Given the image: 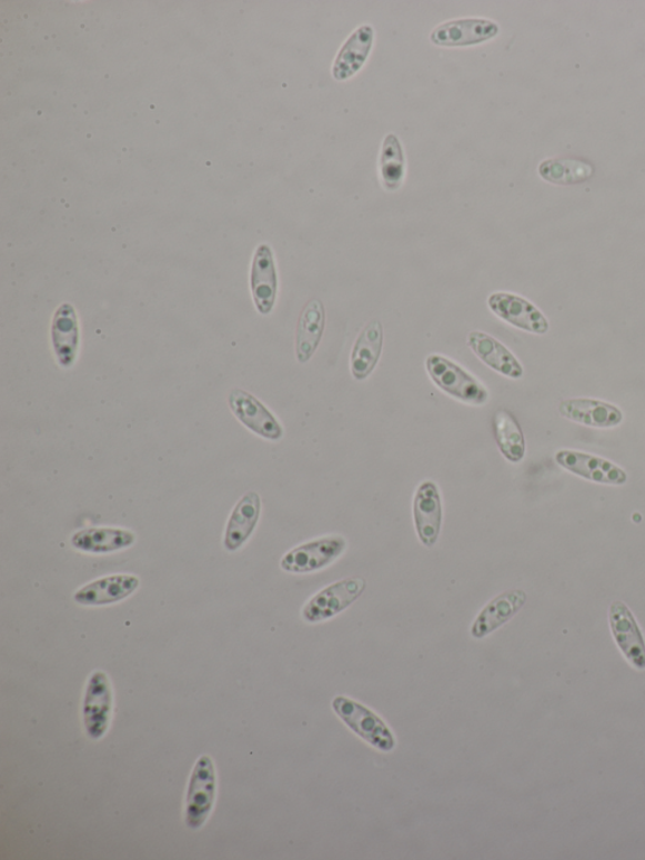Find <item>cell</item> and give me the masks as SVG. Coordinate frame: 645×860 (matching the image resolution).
I'll return each mask as SVG.
<instances>
[{
  "label": "cell",
  "instance_id": "1",
  "mask_svg": "<svg viewBox=\"0 0 645 860\" xmlns=\"http://www.w3.org/2000/svg\"><path fill=\"white\" fill-rule=\"evenodd\" d=\"M218 797V774L210 756H201L191 773L187 789L184 821L192 830H199L212 814Z\"/></svg>",
  "mask_w": 645,
  "mask_h": 860
},
{
  "label": "cell",
  "instance_id": "2",
  "mask_svg": "<svg viewBox=\"0 0 645 860\" xmlns=\"http://www.w3.org/2000/svg\"><path fill=\"white\" fill-rule=\"evenodd\" d=\"M426 371L435 386L447 396L472 406L487 403L488 390L452 360L432 354L426 359Z\"/></svg>",
  "mask_w": 645,
  "mask_h": 860
},
{
  "label": "cell",
  "instance_id": "3",
  "mask_svg": "<svg viewBox=\"0 0 645 860\" xmlns=\"http://www.w3.org/2000/svg\"><path fill=\"white\" fill-rule=\"evenodd\" d=\"M333 709L345 726L364 741L382 752H391L396 747L394 734L382 719L371 709L345 697H336L333 700Z\"/></svg>",
  "mask_w": 645,
  "mask_h": 860
},
{
  "label": "cell",
  "instance_id": "4",
  "mask_svg": "<svg viewBox=\"0 0 645 860\" xmlns=\"http://www.w3.org/2000/svg\"><path fill=\"white\" fill-rule=\"evenodd\" d=\"M112 718V687L104 671L92 672L82 703V721L90 740L100 741Z\"/></svg>",
  "mask_w": 645,
  "mask_h": 860
},
{
  "label": "cell",
  "instance_id": "5",
  "mask_svg": "<svg viewBox=\"0 0 645 860\" xmlns=\"http://www.w3.org/2000/svg\"><path fill=\"white\" fill-rule=\"evenodd\" d=\"M366 586L367 583L362 577H356L343 579L341 582L324 588L305 604L303 619L311 623L332 619L356 602Z\"/></svg>",
  "mask_w": 645,
  "mask_h": 860
},
{
  "label": "cell",
  "instance_id": "6",
  "mask_svg": "<svg viewBox=\"0 0 645 860\" xmlns=\"http://www.w3.org/2000/svg\"><path fill=\"white\" fill-rule=\"evenodd\" d=\"M345 547H347V540L341 536L316 539L290 550L280 562V567L289 573L316 572L339 559Z\"/></svg>",
  "mask_w": 645,
  "mask_h": 860
},
{
  "label": "cell",
  "instance_id": "7",
  "mask_svg": "<svg viewBox=\"0 0 645 860\" xmlns=\"http://www.w3.org/2000/svg\"><path fill=\"white\" fill-rule=\"evenodd\" d=\"M611 630L623 657L634 669L645 670V639L629 607L615 601L609 609Z\"/></svg>",
  "mask_w": 645,
  "mask_h": 860
},
{
  "label": "cell",
  "instance_id": "8",
  "mask_svg": "<svg viewBox=\"0 0 645 860\" xmlns=\"http://www.w3.org/2000/svg\"><path fill=\"white\" fill-rule=\"evenodd\" d=\"M491 311L504 322L530 333L545 334L550 323L544 313L527 299L512 293H493L488 298Z\"/></svg>",
  "mask_w": 645,
  "mask_h": 860
},
{
  "label": "cell",
  "instance_id": "9",
  "mask_svg": "<svg viewBox=\"0 0 645 860\" xmlns=\"http://www.w3.org/2000/svg\"><path fill=\"white\" fill-rule=\"evenodd\" d=\"M555 461L564 470L595 483L623 486L628 481V473L602 457L563 450L556 453Z\"/></svg>",
  "mask_w": 645,
  "mask_h": 860
},
{
  "label": "cell",
  "instance_id": "10",
  "mask_svg": "<svg viewBox=\"0 0 645 860\" xmlns=\"http://www.w3.org/2000/svg\"><path fill=\"white\" fill-rule=\"evenodd\" d=\"M500 26L483 18H463L439 24L430 34V41L441 47H467L495 39Z\"/></svg>",
  "mask_w": 645,
  "mask_h": 860
},
{
  "label": "cell",
  "instance_id": "11",
  "mask_svg": "<svg viewBox=\"0 0 645 860\" xmlns=\"http://www.w3.org/2000/svg\"><path fill=\"white\" fill-rule=\"evenodd\" d=\"M229 404L232 413L251 432L269 439V441H279L283 437L284 430L276 418L270 413V410L260 400L249 394L248 391L241 389L232 390Z\"/></svg>",
  "mask_w": 645,
  "mask_h": 860
},
{
  "label": "cell",
  "instance_id": "12",
  "mask_svg": "<svg viewBox=\"0 0 645 860\" xmlns=\"http://www.w3.org/2000/svg\"><path fill=\"white\" fill-rule=\"evenodd\" d=\"M414 521L420 541L427 548L434 547L442 531L443 508L441 492L433 481L423 482L416 490Z\"/></svg>",
  "mask_w": 645,
  "mask_h": 860
},
{
  "label": "cell",
  "instance_id": "13",
  "mask_svg": "<svg viewBox=\"0 0 645 860\" xmlns=\"http://www.w3.org/2000/svg\"><path fill=\"white\" fill-rule=\"evenodd\" d=\"M250 286L252 298L260 314L268 316L273 311L278 296V272L274 252L266 244H261L252 260Z\"/></svg>",
  "mask_w": 645,
  "mask_h": 860
},
{
  "label": "cell",
  "instance_id": "14",
  "mask_svg": "<svg viewBox=\"0 0 645 860\" xmlns=\"http://www.w3.org/2000/svg\"><path fill=\"white\" fill-rule=\"evenodd\" d=\"M558 411L572 422L592 428H615L622 424L623 411L606 401L595 399H567L560 403Z\"/></svg>",
  "mask_w": 645,
  "mask_h": 860
},
{
  "label": "cell",
  "instance_id": "15",
  "mask_svg": "<svg viewBox=\"0 0 645 860\" xmlns=\"http://www.w3.org/2000/svg\"><path fill=\"white\" fill-rule=\"evenodd\" d=\"M375 30L370 24H363L354 30L343 43L333 62L332 74L335 81H347L361 71L370 58Z\"/></svg>",
  "mask_w": 645,
  "mask_h": 860
},
{
  "label": "cell",
  "instance_id": "16",
  "mask_svg": "<svg viewBox=\"0 0 645 860\" xmlns=\"http://www.w3.org/2000/svg\"><path fill=\"white\" fill-rule=\"evenodd\" d=\"M140 584L139 578L130 574H117L93 581L79 589L73 596L74 602L87 607L118 603L132 596Z\"/></svg>",
  "mask_w": 645,
  "mask_h": 860
},
{
  "label": "cell",
  "instance_id": "17",
  "mask_svg": "<svg viewBox=\"0 0 645 860\" xmlns=\"http://www.w3.org/2000/svg\"><path fill=\"white\" fill-rule=\"evenodd\" d=\"M51 338L60 367L71 368L77 361L80 344L79 320L72 304L63 303L54 312Z\"/></svg>",
  "mask_w": 645,
  "mask_h": 860
},
{
  "label": "cell",
  "instance_id": "18",
  "mask_svg": "<svg viewBox=\"0 0 645 860\" xmlns=\"http://www.w3.org/2000/svg\"><path fill=\"white\" fill-rule=\"evenodd\" d=\"M467 344L480 360L501 376L518 380L525 373L516 357L492 336L473 331L467 334Z\"/></svg>",
  "mask_w": 645,
  "mask_h": 860
},
{
  "label": "cell",
  "instance_id": "19",
  "mask_svg": "<svg viewBox=\"0 0 645 860\" xmlns=\"http://www.w3.org/2000/svg\"><path fill=\"white\" fill-rule=\"evenodd\" d=\"M526 601L527 594L523 591H508L494 598L476 617L471 630L473 638L483 639L502 628L521 611Z\"/></svg>",
  "mask_w": 645,
  "mask_h": 860
},
{
  "label": "cell",
  "instance_id": "20",
  "mask_svg": "<svg viewBox=\"0 0 645 860\" xmlns=\"http://www.w3.org/2000/svg\"><path fill=\"white\" fill-rule=\"evenodd\" d=\"M325 329V310L321 299H312L304 307L296 327L295 352L301 363L313 358L323 338Z\"/></svg>",
  "mask_w": 645,
  "mask_h": 860
},
{
  "label": "cell",
  "instance_id": "21",
  "mask_svg": "<svg viewBox=\"0 0 645 860\" xmlns=\"http://www.w3.org/2000/svg\"><path fill=\"white\" fill-rule=\"evenodd\" d=\"M383 348V327L372 320L361 331L351 353V372L354 379H367L376 369Z\"/></svg>",
  "mask_w": 645,
  "mask_h": 860
},
{
  "label": "cell",
  "instance_id": "22",
  "mask_svg": "<svg viewBox=\"0 0 645 860\" xmlns=\"http://www.w3.org/2000/svg\"><path fill=\"white\" fill-rule=\"evenodd\" d=\"M261 512V500L256 492H248L233 509L224 532V548L236 551L254 532Z\"/></svg>",
  "mask_w": 645,
  "mask_h": 860
},
{
  "label": "cell",
  "instance_id": "23",
  "mask_svg": "<svg viewBox=\"0 0 645 860\" xmlns=\"http://www.w3.org/2000/svg\"><path fill=\"white\" fill-rule=\"evenodd\" d=\"M135 543L134 532L124 529L90 528L78 531L71 539L74 549L91 554H108Z\"/></svg>",
  "mask_w": 645,
  "mask_h": 860
},
{
  "label": "cell",
  "instance_id": "24",
  "mask_svg": "<svg viewBox=\"0 0 645 860\" xmlns=\"http://www.w3.org/2000/svg\"><path fill=\"white\" fill-rule=\"evenodd\" d=\"M493 426L502 454L512 463L521 462L526 454V441L517 419L511 411L501 409L494 416Z\"/></svg>",
  "mask_w": 645,
  "mask_h": 860
},
{
  "label": "cell",
  "instance_id": "25",
  "mask_svg": "<svg viewBox=\"0 0 645 860\" xmlns=\"http://www.w3.org/2000/svg\"><path fill=\"white\" fill-rule=\"evenodd\" d=\"M406 161L404 148L396 134L383 139L380 153V176L386 191L395 192L405 180Z\"/></svg>",
  "mask_w": 645,
  "mask_h": 860
},
{
  "label": "cell",
  "instance_id": "26",
  "mask_svg": "<svg viewBox=\"0 0 645 860\" xmlns=\"http://www.w3.org/2000/svg\"><path fill=\"white\" fill-rule=\"evenodd\" d=\"M538 173L545 181L555 184H577L591 180L594 167L580 159H547L538 166Z\"/></svg>",
  "mask_w": 645,
  "mask_h": 860
}]
</instances>
